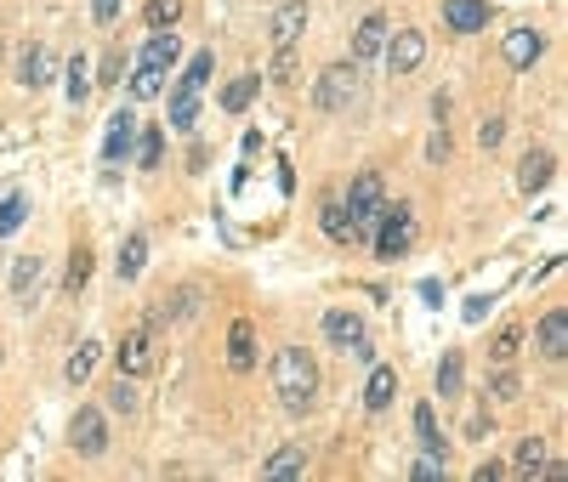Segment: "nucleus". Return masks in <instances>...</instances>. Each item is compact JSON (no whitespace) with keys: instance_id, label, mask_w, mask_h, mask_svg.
<instances>
[{"instance_id":"2f4dec72","label":"nucleus","mask_w":568,"mask_h":482,"mask_svg":"<svg viewBox=\"0 0 568 482\" xmlns=\"http://www.w3.org/2000/svg\"><path fill=\"white\" fill-rule=\"evenodd\" d=\"M23 222H29V199H23V193H6V199H0V233H18Z\"/></svg>"},{"instance_id":"72a5a7b5","label":"nucleus","mask_w":568,"mask_h":482,"mask_svg":"<svg viewBox=\"0 0 568 482\" xmlns=\"http://www.w3.org/2000/svg\"><path fill=\"white\" fill-rule=\"evenodd\" d=\"M211 69H216V57H211V52H199L194 63H188V74H182L177 86H188V91H205V86H211Z\"/></svg>"},{"instance_id":"a19ab883","label":"nucleus","mask_w":568,"mask_h":482,"mask_svg":"<svg viewBox=\"0 0 568 482\" xmlns=\"http://www.w3.org/2000/svg\"><path fill=\"white\" fill-rule=\"evenodd\" d=\"M478 142H483V148H500V142H506V120H483L478 125Z\"/></svg>"},{"instance_id":"39448f33","label":"nucleus","mask_w":568,"mask_h":482,"mask_svg":"<svg viewBox=\"0 0 568 482\" xmlns=\"http://www.w3.org/2000/svg\"><path fill=\"white\" fill-rule=\"evenodd\" d=\"M114 358H120V375H148V369H154V363H160V346H154V329L148 324H137V329H125V341H120V352H114Z\"/></svg>"},{"instance_id":"f03ea898","label":"nucleus","mask_w":568,"mask_h":482,"mask_svg":"<svg viewBox=\"0 0 568 482\" xmlns=\"http://www.w3.org/2000/svg\"><path fill=\"white\" fill-rule=\"evenodd\" d=\"M347 222H353V239H370L375 233V222H381V210H387V193H381V176L375 171H364V176H353V188H347Z\"/></svg>"},{"instance_id":"7c9ffc66","label":"nucleus","mask_w":568,"mask_h":482,"mask_svg":"<svg viewBox=\"0 0 568 482\" xmlns=\"http://www.w3.org/2000/svg\"><path fill=\"white\" fill-rule=\"evenodd\" d=\"M296 471H307V460H302V448H279L273 460L262 465V477L273 482V477H296Z\"/></svg>"},{"instance_id":"9d476101","label":"nucleus","mask_w":568,"mask_h":482,"mask_svg":"<svg viewBox=\"0 0 568 482\" xmlns=\"http://www.w3.org/2000/svg\"><path fill=\"white\" fill-rule=\"evenodd\" d=\"M444 29H455V35L489 29V0H444Z\"/></svg>"},{"instance_id":"e433bc0d","label":"nucleus","mask_w":568,"mask_h":482,"mask_svg":"<svg viewBox=\"0 0 568 482\" xmlns=\"http://www.w3.org/2000/svg\"><path fill=\"white\" fill-rule=\"evenodd\" d=\"M108 409H120V414H131V409H137V386H131V375H120V380H114V392H108Z\"/></svg>"},{"instance_id":"5701e85b","label":"nucleus","mask_w":568,"mask_h":482,"mask_svg":"<svg viewBox=\"0 0 568 482\" xmlns=\"http://www.w3.org/2000/svg\"><path fill=\"white\" fill-rule=\"evenodd\" d=\"M415 437H421L426 454H444V431H438V414H432V403H415Z\"/></svg>"},{"instance_id":"1a4fd4ad","label":"nucleus","mask_w":568,"mask_h":482,"mask_svg":"<svg viewBox=\"0 0 568 482\" xmlns=\"http://www.w3.org/2000/svg\"><path fill=\"white\" fill-rule=\"evenodd\" d=\"M534 346H540V358H551V363L568 358V312H563V307L540 318V329H534Z\"/></svg>"},{"instance_id":"ddd939ff","label":"nucleus","mask_w":568,"mask_h":482,"mask_svg":"<svg viewBox=\"0 0 568 482\" xmlns=\"http://www.w3.org/2000/svg\"><path fill=\"white\" fill-rule=\"evenodd\" d=\"M324 335H330V346H341V352H347V346L364 341V318H358V312H347V307H330V312H324Z\"/></svg>"},{"instance_id":"4468645a","label":"nucleus","mask_w":568,"mask_h":482,"mask_svg":"<svg viewBox=\"0 0 568 482\" xmlns=\"http://www.w3.org/2000/svg\"><path fill=\"white\" fill-rule=\"evenodd\" d=\"M387 29H392V23L381 18V12H370V18L358 23V35H353V63H370V57H381V46H387Z\"/></svg>"},{"instance_id":"bb28decb","label":"nucleus","mask_w":568,"mask_h":482,"mask_svg":"<svg viewBox=\"0 0 568 482\" xmlns=\"http://www.w3.org/2000/svg\"><path fill=\"white\" fill-rule=\"evenodd\" d=\"M137 159H142V171H154V165L165 159V131H160V125L137 131Z\"/></svg>"},{"instance_id":"4be33fe9","label":"nucleus","mask_w":568,"mask_h":482,"mask_svg":"<svg viewBox=\"0 0 568 482\" xmlns=\"http://www.w3.org/2000/svg\"><path fill=\"white\" fill-rule=\"evenodd\" d=\"M194 120H199V91L177 86L171 91V131H194Z\"/></svg>"},{"instance_id":"20e7f679","label":"nucleus","mask_w":568,"mask_h":482,"mask_svg":"<svg viewBox=\"0 0 568 482\" xmlns=\"http://www.w3.org/2000/svg\"><path fill=\"white\" fill-rule=\"evenodd\" d=\"M353 97H358V63H330L313 86V108H324V114H341Z\"/></svg>"},{"instance_id":"ea45409f","label":"nucleus","mask_w":568,"mask_h":482,"mask_svg":"<svg viewBox=\"0 0 568 482\" xmlns=\"http://www.w3.org/2000/svg\"><path fill=\"white\" fill-rule=\"evenodd\" d=\"M489 392H495L500 403H512V397L523 392V386H517V375H512V369H500V375H495V386H489Z\"/></svg>"},{"instance_id":"58836bf2","label":"nucleus","mask_w":568,"mask_h":482,"mask_svg":"<svg viewBox=\"0 0 568 482\" xmlns=\"http://www.w3.org/2000/svg\"><path fill=\"white\" fill-rule=\"evenodd\" d=\"M273 80H279V86H290V80H296V52H290V46H279V63H273Z\"/></svg>"},{"instance_id":"79ce46f5","label":"nucleus","mask_w":568,"mask_h":482,"mask_svg":"<svg viewBox=\"0 0 568 482\" xmlns=\"http://www.w3.org/2000/svg\"><path fill=\"white\" fill-rule=\"evenodd\" d=\"M91 18H97V23L108 29V23L120 18V0H91Z\"/></svg>"},{"instance_id":"a18cd8bd","label":"nucleus","mask_w":568,"mask_h":482,"mask_svg":"<svg viewBox=\"0 0 568 482\" xmlns=\"http://www.w3.org/2000/svg\"><path fill=\"white\" fill-rule=\"evenodd\" d=\"M472 482H500V465H495V460L478 465V471H472Z\"/></svg>"},{"instance_id":"c85d7f7f","label":"nucleus","mask_w":568,"mask_h":482,"mask_svg":"<svg viewBox=\"0 0 568 482\" xmlns=\"http://www.w3.org/2000/svg\"><path fill=\"white\" fill-rule=\"evenodd\" d=\"M461 380H466L461 352H444V363H438V392H444V397H461Z\"/></svg>"},{"instance_id":"7ed1b4c3","label":"nucleus","mask_w":568,"mask_h":482,"mask_svg":"<svg viewBox=\"0 0 568 482\" xmlns=\"http://www.w3.org/2000/svg\"><path fill=\"white\" fill-rule=\"evenodd\" d=\"M375 256L381 261H398L415 244V216H409V205H387L381 210V222H375Z\"/></svg>"},{"instance_id":"b1692460","label":"nucleus","mask_w":568,"mask_h":482,"mask_svg":"<svg viewBox=\"0 0 568 482\" xmlns=\"http://www.w3.org/2000/svg\"><path fill=\"white\" fill-rule=\"evenodd\" d=\"M35 290H40V256H18V261H12V295L29 301Z\"/></svg>"},{"instance_id":"f8f14e48","label":"nucleus","mask_w":568,"mask_h":482,"mask_svg":"<svg viewBox=\"0 0 568 482\" xmlns=\"http://www.w3.org/2000/svg\"><path fill=\"white\" fill-rule=\"evenodd\" d=\"M307 29V0H284L279 12H273V23H267V35H273V46H296V35Z\"/></svg>"},{"instance_id":"423d86ee","label":"nucleus","mask_w":568,"mask_h":482,"mask_svg":"<svg viewBox=\"0 0 568 482\" xmlns=\"http://www.w3.org/2000/svg\"><path fill=\"white\" fill-rule=\"evenodd\" d=\"M69 443H74V454H86V460H97L108 448V420H103V409H80L69 420Z\"/></svg>"},{"instance_id":"4c0bfd02","label":"nucleus","mask_w":568,"mask_h":482,"mask_svg":"<svg viewBox=\"0 0 568 482\" xmlns=\"http://www.w3.org/2000/svg\"><path fill=\"white\" fill-rule=\"evenodd\" d=\"M415 482H432V477H444V454H421L415 460V471H409Z\"/></svg>"},{"instance_id":"393cba45","label":"nucleus","mask_w":568,"mask_h":482,"mask_svg":"<svg viewBox=\"0 0 568 482\" xmlns=\"http://www.w3.org/2000/svg\"><path fill=\"white\" fill-rule=\"evenodd\" d=\"M97 358H103V346H97V341H80V346H74V358H69V369H63V375H69L74 386H86V380H91V369H97Z\"/></svg>"},{"instance_id":"aec40b11","label":"nucleus","mask_w":568,"mask_h":482,"mask_svg":"<svg viewBox=\"0 0 568 482\" xmlns=\"http://www.w3.org/2000/svg\"><path fill=\"white\" fill-rule=\"evenodd\" d=\"M165 74H171V69H160V63H142V57H137V69H131V97H137V103L160 97V91H165Z\"/></svg>"},{"instance_id":"a211bd4d","label":"nucleus","mask_w":568,"mask_h":482,"mask_svg":"<svg viewBox=\"0 0 568 482\" xmlns=\"http://www.w3.org/2000/svg\"><path fill=\"white\" fill-rule=\"evenodd\" d=\"M551 171H557V165H551V154L529 148V154H523V165H517V188H523V193H540L551 182Z\"/></svg>"},{"instance_id":"473e14b6","label":"nucleus","mask_w":568,"mask_h":482,"mask_svg":"<svg viewBox=\"0 0 568 482\" xmlns=\"http://www.w3.org/2000/svg\"><path fill=\"white\" fill-rule=\"evenodd\" d=\"M324 233H330V239H353V222H347V205H341V199H330V205H324Z\"/></svg>"},{"instance_id":"c9c22d12","label":"nucleus","mask_w":568,"mask_h":482,"mask_svg":"<svg viewBox=\"0 0 568 482\" xmlns=\"http://www.w3.org/2000/svg\"><path fill=\"white\" fill-rule=\"evenodd\" d=\"M517 346H523V329L506 324V329L495 335V346H489V352H495V363H512V358H517Z\"/></svg>"},{"instance_id":"6e6552de","label":"nucleus","mask_w":568,"mask_h":482,"mask_svg":"<svg viewBox=\"0 0 568 482\" xmlns=\"http://www.w3.org/2000/svg\"><path fill=\"white\" fill-rule=\"evenodd\" d=\"M137 114H131V108H120V114H114V120H108V137H103V159L108 165H120V159H131V148H137Z\"/></svg>"},{"instance_id":"0eeeda50","label":"nucleus","mask_w":568,"mask_h":482,"mask_svg":"<svg viewBox=\"0 0 568 482\" xmlns=\"http://www.w3.org/2000/svg\"><path fill=\"white\" fill-rule=\"evenodd\" d=\"M381 52H387V69L392 74H415V69H421V57H426V35H421V29H398V35H387Z\"/></svg>"},{"instance_id":"6ab92c4d","label":"nucleus","mask_w":568,"mask_h":482,"mask_svg":"<svg viewBox=\"0 0 568 482\" xmlns=\"http://www.w3.org/2000/svg\"><path fill=\"white\" fill-rule=\"evenodd\" d=\"M540 465H546V437H523V443H517V460H512V477L534 482L540 477Z\"/></svg>"},{"instance_id":"412c9836","label":"nucleus","mask_w":568,"mask_h":482,"mask_svg":"<svg viewBox=\"0 0 568 482\" xmlns=\"http://www.w3.org/2000/svg\"><path fill=\"white\" fill-rule=\"evenodd\" d=\"M256 91H262V74H239V80L222 91V108H228V114H245V108L256 103Z\"/></svg>"},{"instance_id":"9b49d317","label":"nucleus","mask_w":568,"mask_h":482,"mask_svg":"<svg viewBox=\"0 0 568 482\" xmlns=\"http://www.w3.org/2000/svg\"><path fill=\"white\" fill-rule=\"evenodd\" d=\"M500 52H506V63H512V69H534V63H540V52H546V35H540V29H512Z\"/></svg>"},{"instance_id":"cd10ccee","label":"nucleus","mask_w":568,"mask_h":482,"mask_svg":"<svg viewBox=\"0 0 568 482\" xmlns=\"http://www.w3.org/2000/svg\"><path fill=\"white\" fill-rule=\"evenodd\" d=\"M177 18H182V0H148V6H142V23H148V29H177Z\"/></svg>"},{"instance_id":"f704fd0d","label":"nucleus","mask_w":568,"mask_h":482,"mask_svg":"<svg viewBox=\"0 0 568 482\" xmlns=\"http://www.w3.org/2000/svg\"><path fill=\"white\" fill-rule=\"evenodd\" d=\"M86 97H91V63L74 57L69 63V103H86Z\"/></svg>"},{"instance_id":"2eb2a0df","label":"nucleus","mask_w":568,"mask_h":482,"mask_svg":"<svg viewBox=\"0 0 568 482\" xmlns=\"http://www.w3.org/2000/svg\"><path fill=\"white\" fill-rule=\"evenodd\" d=\"M392 397H398V369H370V380H364V409L370 414H381V409H392Z\"/></svg>"},{"instance_id":"c03bdc74","label":"nucleus","mask_w":568,"mask_h":482,"mask_svg":"<svg viewBox=\"0 0 568 482\" xmlns=\"http://www.w3.org/2000/svg\"><path fill=\"white\" fill-rule=\"evenodd\" d=\"M120 69H125V57L114 52V57H108V69H103V86H114V80H120Z\"/></svg>"},{"instance_id":"c756f323","label":"nucleus","mask_w":568,"mask_h":482,"mask_svg":"<svg viewBox=\"0 0 568 482\" xmlns=\"http://www.w3.org/2000/svg\"><path fill=\"white\" fill-rule=\"evenodd\" d=\"M86 278H91V250H86V244H74V250H69V278H63V290L80 295V290H86Z\"/></svg>"},{"instance_id":"37998d69","label":"nucleus","mask_w":568,"mask_h":482,"mask_svg":"<svg viewBox=\"0 0 568 482\" xmlns=\"http://www.w3.org/2000/svg\"><path fill=\"white\" fill-rule=\"evenodd\" d=\"M426 159L438 165V159H449V131H432V142H426Z\"/></svg>"},{"instance_id":"a878e982","label":"nucleus","mask_w":568,"mask_h":482,"mask_svg":"<svg viewBox=\"0 0 568 482\" xmlns=\"http://www.w3.org/2000/svg\"><path fill=\"white\" fill-rule=\"evenodd\" d=\"M142 267H148V239H142V233H131V239L120 244V278H137Z\"/></svg>"},{"instance_id":"f3484780","label":"nucleus","mask_w":568,"mask_h":482,"mask_svg":"<svg viewBox=\"0 0 568 482\" xmlns=\"http://www.w3.org/2000/svg\"><path fill=\"white\" fill-rule=\"evenodd\" d=\"M52 52H46V46H29V52H23V63H18V86H29V91H40L46 86V80H52Z\"/></svg>"},{"instance_id":"f257e3e1","label":"nucleus","mask_w":568,"mask_h":482,"mask_svg":"<svg viewBox=\"0 0 568 482\" xmlns=\"http://www.w3.org/2000/svg\"><path fill=\"white\" fill-rule=\"evenodd\" d=\"M273 392L290 414H307L319 397V363L307 358V346H279L273 352Z\"/></svg>"},{"instance_id":"dca6fc26","label":"nucleus","mask_w":568,"mask_h":482,"mask_svg":"<svg viewBox=\"0 0 568 482\" xmlns=\"http://www.w3.org/2000/svg\"><path fill=\"white\" fill-rule=\"evenodd\" d=\"M228 363L245 375V369H256V329H250V318H239V324L228 329Z\"/></svg>"}]
</instances>
